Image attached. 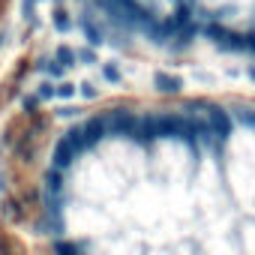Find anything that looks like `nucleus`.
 I'll return each instance as SVG.
<instances>
[{
	"label": "nucleus",
	"instance_id": "2",
	"mask_svg": "<svg viewBox=\"0 0 255 255\" xmlns=\"http://www.w3.org/2000/svg\"><path fill=\"white\" fill-rule=\"evenodd\" d=\"M54 27H57V30H69V27H72L69 15H66L63 9H57V12H54Z\"/></svg>",
	"mask_w": 255,
	"mask_h": 255
},
{
	"label": "nucleus",
	"instance_id": "3",
	"mask_svg": "<svg viewBox=\"0 0 255 255\" xmlns=\"http://www.w3.org/2000/svg\"><path fill=\"white\" fill-rule=\"evenodd\" d=\"M54 3H60V0H54Z\"/></svg>",
	"mask_w": 255,
	"mask_h": 255
},
{
	"label": "nucleus",
	"instance_id": "1",
	"mask_svg": "<svg viewBox=\"0 0 255 255\" xmlns=\"http://www.w3.org/2000/svg\"><path fill=\"white\" fill-rule=\"evenodd\" d=\"M54 255H255V105H117L78 117L42 180Z\"/></svg>",
	"mask_w": 255,
	"mask_h": 255
}]
</instances>
